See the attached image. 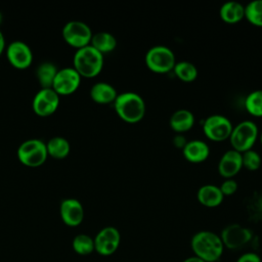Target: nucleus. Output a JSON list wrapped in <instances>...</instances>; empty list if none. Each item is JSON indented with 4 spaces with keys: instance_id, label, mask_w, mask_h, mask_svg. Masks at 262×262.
I'll use <instances>...</instances> for the list:
<instances>
[{
    "instance_id": "4468645a",
    "label": "nucleus",
    "mask_w": 262,
    "mask_h": 262,
    "mask_svg": "<svg viewBox=\"0 0 262 262\" xmlns=\"http://www.w3.org/2000/svg\"><path fill=\"white\" fill-rule=\"evenodd\" d=\"M60 217L62 222L71 227L80 225L84 219V208L76 199H66L61 202Z\"/></svg>"
},
{
    "instance_id": "20e7f679",
    "label": "nucleus",
    "mask_w": 262,
    "mask_h": 262,
    "mask_svg": "<svg viewBox=\"0 0 262 262\" xmlns=\"http://www.w3.org/2000/svg\"><path fill=\"white\" fill-rule=\"evenodd\" d=\"M258 138V127L250 120L242 121L236 124L231 131L229 141L232 149L243 154L252 149Z\"/></svg>"
},
{
    "instance_id": "9b49d317",
    "label": "nucleus",
    "mask_w": 262,
    "mask_h": 262,
    "mask_svg": "<svg viewBox=\"0 0 262 262\" xmlns=\"http://www.w3.org/2000/svg\"><path fill=\"white\" fill-rule=\"evenodd\" d=\"M33 111L39 117L54 114L59 105V95L52 88H42L33 98Z\"/></svg>"
},
{
    "instance_id": "72a5a7b5",
    "label": "nucleus",
    "mask_w": 262,
    "mask_h": 262,
    "mask_svg": "<svg viewBox=\"0 0 262 262\" xmlns=\"http://www.w3.org/2000/svg\"><path fill=\"white\" fill-rule=\"evenodd\" d=\"M260 142H261V145H262V131L260 133Z\"/></svg>"
},
{
    "instance_id": "423d86ee",
    "label": "nucleus",
    "mask_w": 262,
    "mask_h": 262,
    "mask_svg": "<svg viewBox=\"0 0 262 262\" xmlns=\"http://www.w3.org/2000/svg\"><path fill=\"white\" fill-rule=\"evenodd\" d=\"M48 157L46 143L40 139H29L24 141L17 149L19 162L31 168L39 167L44 164Z\"/></svg>"
},
{
    "instance_id": "dca6fc26",
    "label": "nucleus",
    "mask_w": 262,
    "mask_h": 262,
    "mask_svg": "<svg viewBox=\"0 0 262 262\" xmlns=\"http://www.w3.org/2000/svg\"><path fill=\"white\" fill-rule=\"evenodd\" d=\"M184 159L192 164L205 162L210 156V148L208 144L200 139L187 141L182 148Z\"/></svg>"
},
{
    "instance_id": "412c9836",
    "label": "nucleus",
    "mask_w": 262,
    "mask_h": 262,
    "mask_svg": "<svg viewBox=\"0 0 262 262\" xmlns=\"http://www.w3.org/2000/svg\"><path fill=\"white\" fill-rule=\"evenodd\" d=\"M90 45L103 55L104 53L115 50L117 47V40L115 36L108 32H98L92 36Z\"/></svg>"
},
{
    "instance_id": "5701e85b",
    "label": "nucleus",
    "mask_w": 262,
    "mask_h": 262,
    "mask_svg": "<svg viewBox=\"0 0 262 262\" xmlns=\"http://www.w3.org/2000/svg\"><path fill=\"white\" fill-rule=\"evenodd\" d=\"M57 69L52 62H43L39 64L36 71V76L42 88H51L54 78L57 74Z\"/></svg>"
},
{
    "instance_id": "0eeeda50",
    "label": "nucleus",
    "mask_w": 262,
    "mask_h": 262,
    "mask_svg": "<svg viewBox=\"0 0 262 262\" xmlns=\"http://www.w3.org/2000/svg\"><path fill=\"white\" fill-rule=\"evenodd\" d=\"M232 128L233 126L229 119L219 114L209 116L203 124L205 136L215 142H221L229 139Z\"/></svg>"
},
{
    "instance_id": "393cba45",
    "label": "nucleus",
    "mask_w": 262,
    "mask_h": 262,
    "mask_svg": "<svg viewBox=\"0 0 262 262\" xmlns=\"http://www.w3.org/2000/svg\"><path fill=\"white\" fill-rule=\"evenodd\" d=\"M73 250L81 256H87L94 252V239L85 233L78 234L72 242Z\"/></svg>"
},
{
    "instance_id": "2eb2a0df",
    "label": "nucleus",
    "mask_w": 262,
    "mask_h": 262,
    "mask_svg": "<svg viewBox=\"0 0 262 262\" xmlns=\"http://www.w3.org/2000/svg\"><path fill=\"white\" fill-rule=\"evenodd\" d=\"M242 168V154L232 148L225 151L218 163V172L224 179L233 178Z\"/></svg>"
},
{
    "instance_id": "f3484780",
    "label": "nucleus",
    "mask_w": 262,
    "mask_h": 262,
    "mask_svg": "<svg viewBox=\"0 0 262 262\" xmlns=\"http://www.w3.org/2000/svg\"><path fill=\"white\" fill-rule=\"evenodd\" d=\"M196 199L201 205L207 208L218 207L224 199L219 186L214 184H205L198 189Z\"/></svg>"
},
{
    "instance_id": "7c9ffc66",
    "label": "nucleus",
    "mask_w": 262,
    "mask_h": 262,
    "mask_svg": "<svg viewBox=\"0 0 262 262\" xmlns=\"http://www.w3.org/2000/svg\"><path fill=\"white\" fill-rule=\"evenodd\" d=\"M186 140H185V137H183L182 136V134H177L174 138H173V143H174V145L176 146V147H178V148H183L184 147V145L186 144Z\"/></svg>"
},
{
    "instance_id": "7ed1b4c3",
    "label": "nucleus",
    "mask_w": 262,
    "mask_h": 262,
    "mask_svg": "<svg viewBox=\"0 0 262 262\" xmlns=\"http://www.w3.org/2000/svg\"><path fill=\"white\" fill-rule=\"evenodd\" d=\"M73 61L81 78H94L103 68V55L91 45L77 49Z\"/></svg>"
},
{
    "instance_id": "a211bd4d",
    "label": "nucleus",
    "mask_w": 262,
    "mask_h": 262,
    "mask_svg": "<svg viewBox=\"0 0 262 262\" xmlns=\"http://www.w3.org/2000/svg\"><path fill=\"white\" fill-rule=\"evenodd\" d=\"M171 129L177 134H183L189 131L194 125V116L188 110H177L172 114L169 121Z\"/></svg>"
},
{
    "instance_id": "c756f323",
    "label": "nucleus",
    "mask_w": 262,
    "mask_h": 262,
    "mask_svg": "<svg viewBox=\"0 0 262 262\" xmlns=\"http://www.w3.org/2000/svg\"><path fill=\"white\" fill-rule=\"evenodd\" d=\"M236 262H261V258L258 254L254 252H247L241 255Z\"/></svg>"
},
{
    "instance_id": "f03ea898",
    "label": "nucleus",
    "mask_w": 262,
    "mask_h": 262,
    "mask_svg": "<svg viewBox=\"0 0 262 262\" xmlns=\"http://www.w3.org/2000/svg\"><path fill=\"white\" fill-rule=\"evenodd\" d=\"M114 108L120 119L129 124L141 121L145 115V102L135 92H123L118 94L114 101Z\"/></svg>"
},
{
    "instance_id": "6e6552de",
    "label": "nucleus",
    "mask_w": 262,
    "mask_h": 262,
    "mask_svg": "<svg viewBox=\"0 0 262 262\" xmlns=\"http://www.w3.org/2000/svg\"><path fill=\"white\" fill-rule=\"evenodd\" d=\"M92 31L88 25L80 20H72L64 25L62 29L63 40L72 47L77 49L90 45Z\"/></svg>"
},
{
    "instance_id": "c85d7f7f",
    "label": "nucleus",
    "mask_w": 262,
    "mask_h": 262,
    "mask_svg": "<svg viewBox=\"0 0 262 262\" xmlns=\"http://www.w3.org/2000/svg\"><path fill=\"white\" fill-rule=\"evenodd\" d=\"M222 194L225 196V195H232L233 193L236 192L237 188H238V185H237V182L233 179V178H230V179H225L221 185L219 186Z\"/></svg>"
},
{
    "instance_id": "bb28decb",
    "label": "nucleus",
    "mask_w": 262,
    "mask_h": 262,
    "mask_svg": "<svg viewBox=\"0 0 262 262\" xmlns=\"http://www.w3.org/2000/svg\"><path fill=\"white\" fill-rule=\"evenodd\" d=\"M245 18L255 26L262 28V0H254L245 6Z\"/></svg>"
},
{
    "instance_id": "a878e982",
    "label": "nucleus",
    "mask_w": 262,
    "mask_h": 262,
    "mask_svg": "<svg viewBox=\"0 0 262 262\" xmlns=\"http://www.w3.org/2000/svg\"><path fill=\"white\" fill-rule=\"evenodd\" d=\"M245 107L253 117H262V89L254 90L247 95Z\"/></svg>"
},
{
    "instance_id": "f8f14e48",
    "label": "nucleus",
    "mask_w": 262,
    "mask_h": 262,
    "mask_svg": "<svg viewBox=\"0 0 262 262\" xmlns=\"http://www.w3.org/2000/svg\"><path fill=\"white\" fill-rule=\"evenodd\" d=\"M81 84V76L74 68H64L57 71L52 89L58 95H70L77 91Z\"/></svg>"
},
{
    "instance_id": "39448f33",
    "label": "nucleus",
    "mask_w": 262,
    "mask_h": 262,
    "mask_svg": "<svg viewBox=\"0 0 262 262\" xmlns=\"http://www.w3.org/2000/svg\"><path fill=\"white\" fill-rule=\"evenodd\" d=\"M146 67L154 73L165 74L173 71L176 63L174 52L167 46L157 45L150 47L144 57Z\"/></svg>"
},
{
    "instance_id": "2f4dec72",
    "label": "nucleus",
    "mask_w": 262,
    "mask_h": 262,
    "mask_svg": "<svg viewBox=\"0 0 262 262\" xmlns=\"http://www.w3.org/2000/svg\"><path fill=\"white\" fill-rule=\"evenodd\" d=\"M182 262H205L204 260H202L201 258L196 257V256H190V257H187L186 259H184Z\"/></svg>"
},
{
    "instance_id": "4be33fe9",
    "label": "nucleus",
    "mask_w": 262,
    "mask_h": 262,
    "mask_svg": "<svg viewBox=\"0 0 262 262\" xmlns=\"http://www.w3.org/2000/svg\"><path fill=\"white\" fill-rule=\"evenodd\" d=\"M46 148L48 156L53 159L61 160L68 157L70 152V143L66 138L56 136L49 139V141L46 143Z\"/></svg>"
},
{
    "instance_id": "6ab92c4d",
    "label": "nucleus",
    "mask_w": 262,
    "mask_h": 262,
    "mask_svg": "<svg viewBox=\"0 0 262 262\" xmlns=\"http://www.w3.org/2000/svg\"><path fill=\"white\" fill-rule=\"evenodd\" d=\"M117 96L118 93L115 87L106 82L95 83L90 89V97L93 101L99 104L114 103Z\"/></svg>"
},
{
    "instance_id": "9d476101",
    "label": "nucleus",
    "mask_w": 262,
    "mask_h": 262,
    "mask_svg": "<svg viewBox=\"0 0 262 262\" xmlns=\"http://www.w3.org/2000/svg\"><path fill=\"white\" fill-rule=\"evenodd\" d=\"M93 239L94 251L101 256H110L119 249L121 233L116 227L106 226L100 229Z\"/></svg>"
},
{
    "instance_id": "473e14b6",
    "label": "nucleus",
    "mask_w": 262,
    "mask_h": 262,
    "mask_svg": "<svg viewBox=\"0 0 262 262\" xmlns=\"http://www.w3.org/2000/svg\"><path fill=\"white\" fill-rule=\"evenodd\" d=\"M4 48H5V40H4L3 34L1 32V30H0V54L3 52Z\"/></svg>"
},
{
    "instance_id": "cd10ccee",
    "label": "nucleus",
    "mask_w": 262,
    "mask_h": 262,
    "mask_svg": "<svg viewBox=\"0 0 262 262\" xmlns=\"http://www.w3.org/2000/svg\"><path fill=\"white\" fill-rule=\"evenodd\" d=\"M242 161H243V167L246 168L249 171H256L261 166V157L260 155L254 150L250 149L242 154Z\"/></svg>"
},
{
    "instance_id": "ddd939ff",
    "label": "nucleus",
    "mask_w": 262,
    "mask_h": 262,
    "mask_svg": "<svg viewBox=\"0 0 262 262\" xmlns=\"http://www.w3.org/2000/svg\"><path fill=\"white\" fill-rule=\"evenodd\" d=\"M6 56L10 64L18 70H25L32 64L33 52L23 41H13L6 48Z\"/></svg>"
},
{
    "instance_id": "f257e3e1",
    "label": "nucleus",
    "mask_w": 262,
    "mask_h": 262,
    "mask_svg": "<svg viewBox=\"0 0 262 262\" xmlns=\"http://www.w3.org/2000/svg\"><path fill=\"white\" fill-rule=\"evenodd\" d=\"M190 247L194 256L205 262H217L225 249L220 235L210 230H201L194 233L190 241Z\"/></svg>"
},
{
    "instance_id": "1a4fd4ad",
    "label": "nucleus",
    "mask_w": 262,
    "mask_h": 262,
    "mask_svg": "<svg viewBox=\"0 0 262 262\" xmlns=\"http://www.w3.org/2000/svg\"><path fill=\"white\" fill-rule=\"evenodd\" d=\"M220 238L224 248L228 250H238L252 241L253 231L244 225L232 223L222 229Z\"/></svg>"
},
{
    "instance_id": "b1692460",
    "label": "nucleus",
    "mask_w": 262,
    "mask_h": 262,
    "mask_svg": "<svg viewBox=\"0 0 262 262\" xmlns=\"http://www.w3.org/2000/svg\"><path fill=\"white\" fill-rule=\"evenodd\" d=\"M173 72L180 81L185 83L193 82L198 77L196 67L189 61L182 60L176 62L173 68Z\"/></svg>"
},
{
    "instance_id": "aec40b11",
    "label": "nucleus",
    "mask_w": 262,
    "mask_h": 262,
    "mask_svg": "<svg viewBox=\"0 0 262 262\" xmlns=\"http://www.w3.org/2000/svg\"><path fill=\"white\" fill-rule=\"evenodd\" d=\"M219 15L226 24H236L245 18V6L236 1L225 2L220 7Z\"/></svg>"
}]
</instances>
